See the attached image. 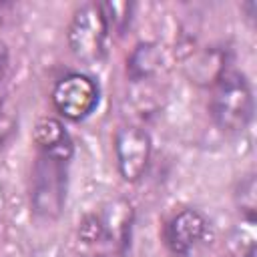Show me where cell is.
<instances>
[{"instance_id":"obj_1","label":"cell","mask_w":257,"mask_h":257,"mask_svg":"<svg viewBox=\"0 0 257 257\" xmlns=\"http://www.w3.org/2000/svg\"><path fill=\"white\" fill-rule=\"evenodd\" d=\"M211 114L215 122L229 133L243 131L253 116V92L249 82L239 72H223L217 80Z\"/></svg>"},{"instance_id":"obj_2","label":"cell","mask_w":257,"mask_h":257,"mask_svg":"<svg viewBox=\"0 0 257 257\" xmlns=\"http://www.w3.org/2000/svg\"><path fill=\"white\" fill-rule=\"evenodd\" d=\"M70 157L40 153L32 171V209L44 219H56L64 207L66 165Z\"/></svg>"},{"instance_id":"obj_3","label":"cell","mask_w":257,"mask_h":257,"mask_svg":"<svg viewBox=\"0 0 257 257\" xmlns=\"http://www.w3.org/2000/svg\"><path fill=\"white\" fill-rule=\"evenodd\" d=\"M108 28L110 26L100 4L90 2L80 6L68 26V46L72 54L86 64L98 62L106 50Z\"/></svg>"},{"instance_id":"obj_4","label":"cell","mask_w":257,"mask_h":257,"mask_svg":"<svg viewBox=\"0 0 257 257\" xmlns=\"http://www.w3.org/2000/svg\"><path fill=\"white\" fill-rule=\"evenodd\" d=\"M52 102L64 118L82 120L98 104V84L86 74L70 72L54 84Z\"/></svg>"},{"instance_id":"obj_5","label":"cell","mask_w":257,"mask_h":257,"mask_svg":"<svg viewBox=\"0 0 257 257\" xmlns=\"http://www.w3.org/2000/svg\"><path fill=\"white\" fill-rule=\"evenodd\" d=\"M116 167L124 181H139L151 161V137L145 128L135 124H122L114 135Z\"/></svg>"},{"instance_id":"obj_6","label":"cell","mask_w":257,"mask_h":257,"mask_svg":"<svg viewBox=\"0 0 257 257\" xmlns=\"http://www.w3.org/2000/svg\"><path fill=\"white\" fill-rule=\"evenodd\" d=\"M205 229H207V221L197 209H183L167 223L165 229L167 247L177 257H185L203 239Z\"/></svg>"},{"instance_id":"obj_7","label":"cell","mask_w":257,"mask_h":257,"mask_svg":"<svg viewBox=\"0 0 257 257\" xmlns=\"http://www.w3.org/2000/svg\"><path fill=\"white\" fill-rule=\"evenodd\" d=\"M34 143L40 147L42 153H54V155H64L70 157L72 145L70 139L56 118H40L36 128H34Z\"/></svg>"},{"instance_id":"obj_8","label":"cell","mask_w":257,"mask_h":257,"mask_svg":"<svg viewBox=\"0 0 257 257\" xmlns=\"http://www.w3.org/2000/svg\"><path fill=\"white\" fill-rule=\"evenodd\" d=\"M159 64V52L153 44H139L128 60V70L135 78L151 74Z\"/></svg>"},{"instance_id":"obj_9","label":"cell","mask_w":257,"mask_h":257,"mask_svg":"<svg viewBox=\"0 0 257 257\" xmlns=\"http://www.w3.org/2000/svg\"><path fill=\"white\" fill-rule=\"evenodd\" d=\"M237 203L241 211L247 213V219L253 223L255 221V177L249 175L239 183L237 189Z\"/></svg>"},{"instance_id":"obj_10","label":"cell","mask_w":257,"mask_h":257,"mask_svg":"<svg viewBox=\"0 0 257 257\" xmlns=\"http://www.w3.org/2000/svg\"><path fill=\"white\" fill-rule=\"evenodd\" d=\"M14 128H16V110L10 98L4 92H0V147L10 139Z\"/></svg>"},{"instance_id":"obj_11","label":"cell","mask_w":257,"mask_h":257,"mask_svg":"<svg viewBox=\"0 0 257 257\" xmlns=\"http://www.w3.org/2000/svg\"><path fill=\"white\" fill-rule=\"evenodd\" d=\"M6 66H8V52H6V46L0 44V78L4 76Z\"/></svg>"},{"instance_id":"obj_12","label":"cell","mask_w":257,"mask_h":257,"mask_svg":"<svg viewBox=\"0 0 257 257\" xmlns=\"http://www.w3.org/2000/svg\"><path fill=\"white\" fill-rule=\"evenodd\" d=\"M243 257H255V247H251V249H249V251H247Z\"/></svg>"},{"instance_id":"obj_13","label":"cell","mask_w":257,"mask_h":257,"mask_svg":"<svg viewBox=\"0 0 257 257\" xmlns=\"http://www.w3.org/2000/svg\"><path fill=\"white\" fill-rule=\"evenodd\" d=\"M96 257H110V255H96Z\"/></svg>"}]
</instances>
